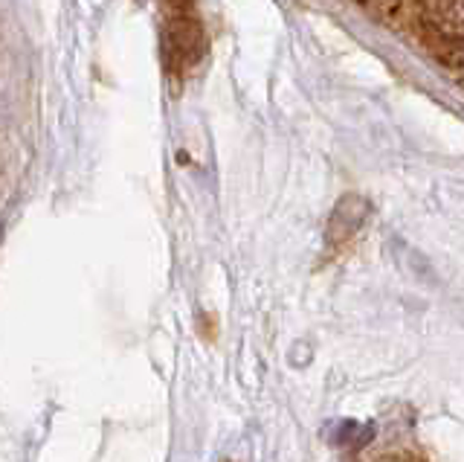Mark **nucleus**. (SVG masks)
I'll use <instances>...</instances> for the list:
<instances>
[{
  "instance_id": "f257e3e1",
  "label": "nucleus",
  "mask_w": 464,
  "mask_h": 462,
  "mask_svg": "<svg viewBox=\"0 0 464 462\" xmlns=\"http://www.w3.org/2000/svg\"><path fill=\"white\" fill-rule=\"evenodd\" d=\"M163 50H166V62L171 67H186V64H195L198 55L203 50V33L198 21H192L188 15H174L166 26V35H163Z\"/></svg>"
},
{
  "instance_id": "f03ea898",
  "label": "nucleus",
  "mask_w": 464,
  "mask_h": 462,
  "mask_svg": "<svg viewBox=\"0 0 464 462\" xmlns=\"http://www.w3.org/2000/svg\"><path fill=\"white\" fill-rule=\"evenodd\" d=\"M430 33L439 41L464 44V0H424L420 4Z\"/></svg>"
},
{
  "instance_id": "7ed1b4c3",
  "label": "nucleus",
  "mask_w": 464,
  "mask_h": 462,
  "mask_svg": "<svg viewBox=\"0 0 464 462\" xmlns=\"http://www.w3.org/2000/svg\"><path fill=\"white\" fill-rule=\"evenodd\" d=\"M435 59H439V67L444 74L459 88H464V44H459V41H441V47L435 50Z\"/></svg>"
},
{
  "instance_id": "20e7f679",
  "label": "nucleus",
  "mask_w": 464,
  "mask_h": 462,
  "mask_svg": "<svg viewBox=\"0 0 464 462\" xmlns=\"http://www.w3.org/2000/svg\"><path fill=\"white\" fill-rule=\"evenodd\" d=\"M354 4H357L362 12H369L372 18L389 21V18H395L398 12H401L403 0H354Z\"/></svg>"
},
{
  "instance_id": "39448f33",
  "label": "nucleus",
  "mask_w": 464,
  "mask_h": 462,
  "mask_svg": "<svg viewBox=\"0 0 464 462\" xmlns=\"http://www.w3.org/2000/svg\"><path fill=\"white\" fill-rule=\"evenodd\" d=\"M166 4H169L171 9H178V12H186L188 6L195 4V0H166Z\"/></svg>"
}]
</instances>
